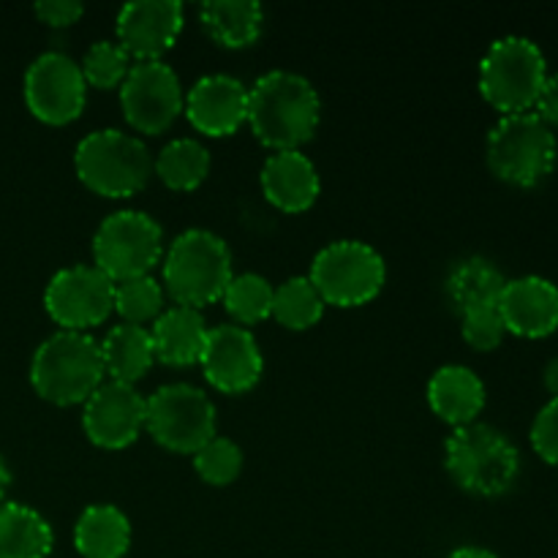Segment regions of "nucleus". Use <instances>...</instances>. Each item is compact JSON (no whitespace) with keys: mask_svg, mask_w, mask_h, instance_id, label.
I'll list each match as a JSON object with an SVG mask.
<instances>
[{"mask_svg":"<svg viewBox=\"0 0 558 558\" xmlns=\"http://www.w3.org/2000/svg\"><path fill=\"white\" fill-rule=\"evenodd\" d=\"M543 381H545V390L550 392V398H558V357H554L548 365H545Z\"/></svg>","mask_w":558,"mask_h":558,"instance_id":"e433bc0d","label":"nucleus"},{"mask_svg":"<svg viewBox=\"0 0 558 558\" xmlns=\"http://www.w3.org/2000/svg\"><path fill=\"white\" fill-rule=\"evenodd\" d=\"M445 463L458 488L485 499L507 494L521 474L518 447L501 430L485 423L452 430L445 445Z\"/></svg>","mask_w":558,"mask_h":558,"instance_id":"20e7f679","label":"nucleus"},{"mask_svg":"<svg viewBox=\"0 0 558 558\" xmlns=\"http://www.w3.org/2000/svg\"><path fill=\"white\" fill-rule=\"evenodd\" d=\"M272 298H276V287L265 276L243 272V276H232L221 300L238 325H256L272 316Z\"/></svg>","mask_w":558,"mask_h":558,"instance_id":"c85d7f7f","label":"nucleus"},{"mask_svg":"<svg viewBox=\"0 0 558 558\" xmlns=\"http://www.w3.org/2000/svg\"><path fill=\"white\" fill-rule=\"evenodd\" d=\"M163 232L142 210H118L104 218L93 238L96 267L114 283L142 278L161 262Z\"/></svg>","mask_w":558,"mask_h":558,"instance_id":"1a4fd4ad","label":"nucleus"},{"mask_svg":"<svg viewBox=\"0 0 558 558\" xmlns=\"http://www.w3.org/2000/svg\"><path fill=\"white\" fill-rule=\"evenodd\" d=\"M194 469L207 485H229L240 477L243 450L232 439L213 436L207 445H202L194 452Z\"/></svg>","mask_w":558,"mask_h":558,"instance_id":"2f4dec72","label":"nucleus"},{"mask_svg":"<svg viewBox=\"0 0 558 558\" xmlns=\"http://www.w3.org/2000/svg\"><path fill=\"white\" fill-rule=\"evenodd\" d=\"M207 327L205 316L196 308H185V305H172L163 311L150 327V341L156 360L167 365H194L199 363L205 354Z\"/></svg>","mask_w":558,"mask_h":558,"instance_id":"aec40b11","label":"nucleus"},{"mask_svg":"<svg viewBox=\"0 0 558 558\" xmlns=\"http://www.w3.org/2000/svg\"><path fill=\"white\" fill-rule=\"evenodd\" d=\"M428 403L445 423L463 428L485 409V385L466 365H445L430 376Z\"/></svg>","mask_w":558,"mask_h":558,"instance_id":"412c9836","label":"nucleus"},{"mask_svg":"<svg viewBox=\"0 0 558 558\" xmlns=\"http://www.w3.org/2000/svg\"><path fill=\"white\" fill-rule=\"evenodd\" d=\"M82 14H85V5L76 3V0H41V3H36L38 20L52 27L74 25Z\"/></svg>","mask_w":558,"mask_h":558,"instance_id":"f704fd0d","label":"nucleus"},{"mask_svg":"<svg viewBox=\"0 0 558 558\" xmlns=\"http://www.w3.org/2000/svg\"><path fill=\"white\" fill-rule=\"evenodd\" d=\"M163 298L167 292L156 278H131L114 283V314H120L125 325L145 327L147 322H156L163 314Z\"/></svg>","mask_w":558,"mask_h":558,"instance_id":"c756f323","label":"nucleus"},{"mask_svg":"<svg viewBox=\"0 0 558 558\" xmlns=\"http://www.w3.org/2000/svg\"><path fill=\"white\" fill-rule=\"evenodd\" d=\"M488 167L518 189L539 185L558 161V142L550 125L534 112L505 114L488 134Z\"/></svg>","mask_w":558,"mask_h":558,"instance_id":"0eeeda50","label":"nucleus"},{"mask_svg":"<svg viewBox=\"0 0 558 558\" xmlns=\"http://www.w3.org/2000/svg\"><path fill=\"white\" fill-rule=\"evenodd\" d=\"M74 545L82 558H125L131 548V523L112 505H93L74 526Z\"/></svg>","mask_w":558,"mask_h":558,"instance_id":"4be33fe9","label":"nucleus"},{"mask_svg":"<svg viewBox=\"0 0 558 558\" xmlns=\"http://www.w3.org/2000/svg\"><path fill=\"white\" fill-rule=\"evenodd\" d=\"M325 314V300L308 276H294L276 289L272 319L289 330H308Z\"/></svg>","mask_w":558,"mask_h":558,"instance_id":"cd10ccee","label":"nucleus"},{"mask_svg":"<svg viewBox=\"0 0 558 558\" xmlns=\"http://www.w3.org/2000/svg\"><path fill=\"white\" fill-rule=\"evenodd\" d=\"M74 167L87 189L109 199H123L145 189L153 174V156L140 136L101 129L76 145Z\"/></svg>","mask_w":558,"mask_h":558,"instance_id":"39448f33","label":"nucleus"},{"mask_svg":"<svg viewBox=\"0 0 558 558\" xmlns=\"http://www.w3.org/2000/svg\"><path fill=\"white\" fill-rule=\"evenodd\" d=\"M311 283L325 305L357 308L371 303L387 281V265L376 248L360 240H336L314 256Z\"/></svg>","mask_w":558,"mask_h":558,"instance_id":"6e6552de","label":"nucleus"},{"mask_svg":"<svg viewBox=\"0 0 558 558\" xmlns=\"http://www.w3.org/2000/svg\"><path fill=\"white\" fill-rule=\"evenodd\" d=\"M82 407V428L87 439L104 450H123L145 430L147 398H142L134 385L101 381V387Z\"/></svg>","mask_w":558,"mask_h":558,"instance_id":"4468645a","label":"nucleus"},{"mask_svg":"<svg viewBox=\"0 0 558 558\" xmlns=\"http://www.w3.org/2000/svg\"><path fill=\"white\" fill-rule=\"evenodd\" d=\"M87 82L65 52H44L25 71V104L38 120L65 125L85 109Z\"/></svg>","mask_w":558,"mask_h":558,"instance_id":"ddd939ff","label":"nucleus"},{"mask_svg":"<svg viewBox=\"0 0 558 558\" xmlns=\"http://www.w3.org/2000/svg\"><path fill=\"white\" fill-rule=\"evenodd\" d=\"M232 281V251L207 229H185L163 256V292L174 305L196 308L223 298Z\"/></svg>","mask_w":558,"mask_h":558,"instance_id":"f03ea898","label":"nucleus"},{"mask_svg":"<svg viewBox=\"0 0 558 558\" xmlns=\"http://www.w3.org/2000/svg\"><path fill=\"white\" fill-rule=\"evenodd\" d=\"M183 31L180 0H134L118 11L120 47L136 60H161Z\"/></svg>","mask_w":558,"mask_h":558,"instance_id":"dca6fc26","label":"nucleus"},{"mask_svg":"<svg viewBox=\"0 0 558 558\" xmlns=\"http://www.w3.org/2000/svg\"><path fill=\"white\" fill-rule=\"evenodd\" d=\"M319 174L314 161L300 150L272 153L262 167V191L267 202L283 213H303L319 196Z\"/></svg>","mask_w":558,"mask_h":558,"instance_id":"6ab92c4d","label":"nucleus"},{"mask_svg":"<svg viewBox=\"0 0 558 558\" xmlns=\"http://www.w3.org/2000/svg\"><path fill=\"white\" fill-rule=\"evenodd\" d=\"M505 287V272H501L494 262L485 259V256H469V259L458 262L456 270L450 272L447 294H450L458 314L463 316L469 314V311L499 305Z\"/></svg>","mask_w":558,"mask_h":558,"instance_id":"a878e982","label":"nucleus"},{"mask_svg":"<svg viewBox=\"0 0 558 558\" xmlns=\"http://www.w3.org/2000/svg\"><path fill=\"white\" fill-rule=\"evenodd\" d=\"M447 558H499V556L490 554V550H485V548H474V545H466V548L452 550V554Z\"/></svg>","mask_w":558,"mask_h":558,"instance_id":"4c0bfd02","label":"nucleus"},{"mask_svg":"<svg viewBox=\"0 0 558 558\" xmlns=\"http://www.w3.org/2000/svg\"><path fill=\"white\" fill-rule=\"evenodd\" d=\"M199 20L221 47L243 49L262 36L265 9L256 0H210L199 5Z\"/></svg>","mask_w":558,"mask_h":558,"instance_id":"b1692460","label":"nucleus"},{"mask_svg":"<svg viewBox=\"0 0 558 558\" xmlns=\"http://www.w3.org/2000/svg\"><path fill=\"white\" fill-rule=\"evenodd\" d=\"M534 109H537L534 114H537L545 125L558 129V71L556 74H548V80H545L543 90H539Z\"/></svg>","mask_w":558,"mask_h":558,"instance_id":"c9c22d12","label":"nucleus"},{"mask_svg":"<svg viewBox=\"0 0 558 558\" xmlns=\"http://www.w3.org/2000/svg\"><path fill=\"white\" fill-rule=\"evenodd\" d=\"M199 363L205 371V379L227 396L248 392L251 387H256V381L262 379V371H265L259 343L240 325L213 327Z\"/></svg>","mask_w":558,"mask_h":558,"instance_id":"2eb2a0df","label":"nucleus"},{"mask_svg":"<svg viewBox=\"0 0 558 558\" xmlns=\"http://www.w3.org/2000/svg\"><path fill=\"white\" fill-rule=\"evenodd\" d=\"M120 107L131 129L161 134L185 107L180 76L163 60H136L120 85Z\"/></svg>","mask_w":558,"mask_h":558,"instance_id":"9b49d317","label":"nucleus"},{"mask_svg":"<svg viewBox=\"0 0 558 558\" xmlns=\"http://www.w3.org/2000/svg\"><path fill=\"white\" fill-rule=\"evenodd\" d=\"M163 185L172 191H194L210 172V150L196 140H174L153 161Z\"/></svg>","mask_w":558,"mask_h":558,"instance_id":"bb28decb","label":"nucleus"},{"mask_svg":"<svg viewBox=\"0 0 558 558\" xmlns=\"http://www.w3.org/2000/svg\"><path fill=\"white\" fill-rule=\"evenodd\" d=\"M185 118L205 136H229L248 120V87L229 74H207L185 96Z\"/></svg>","mask_w":558,"mask_h":558,"instance_id":"f3484780","label":"nucleus"},{"mask_svg":"<svg viewBox=\"0 0 558 558\" xmlns=\"http://www.w3.org/2000/svg\"><path fill=\"white\" fill-rule=\"evenodd\" d=\"M145 428L167 450L194 456L216 436V407L199 387L185 381L163 385L147 398Z\"/></svg>","mask_w":558,"mask_h":558,"instance_id":"9d476101","label":"nucleus"},{"mask_svg":"<svg viewBox=\"0 0 558 558\" xmlns=\"http://www.w3.org/2000/svg\"><path fill=\"white\" fill-rule=\"evenodd\" d=\"M44 308L63 330L85 332L114 311V281L96 265L63 267L49 278Z\"/></svg>","mask_w":558,"mask_h":558,"instance_id":"f8f14e48","label":"nucleus"},{"mask_svg":"<svg viewBox=\"0 0 558 558\" xmlns=\"http://www.w3.org/2000/svg\"><path fill=\"white\" fill-rule=\"evenodd\" d=\"M545 80L548 63L543 49L526 36L499 38L480 60V93L501 118L534 109Z\"/></svg>","mask_w":558,"mask_h":558,"instance_id":"423d86ee","label":"nucleus"},{"mask_svg":"<svg viewBox=\"0 0 558 558\" xmlns=\"http://www.w3.org/2000/svg\"><path fill=\"white\" fill-rule=\"evenodd\" d=\"M9 469H5V463H3V458H0V501H3V496H5V490H9Z\"/></svg>","mask_w":558,"mask_h":558,"instance_id":"58836bf2","label":"nucleus"},{"mask_svg":"<svg viewBox=\"0 0 558 558\" xmlns=\"http://www.w3.org/2000/svg\"><path fill=\"white\" fill-rule=\"evenodd\" d=\"M131 65H134L131 63V54L125 52L118 41H96L90 44V49L85 52L80 69L87 85L109 90V87L123 85Z\"/></svg>","mask_w":558,"mask_h":558,"instance_id":"7c9ffc66","label":"nucleus"},{"mask_svg":"<svg viewBox=\"0 0 558 558\" xmlns=\"http://www.w3.org/2000/svg\"><path fill=\"white\" fill-rule=\"evenodd\" d=\"M316 87L294 71H267L248 87V123L262 145L300 150L319 125Z\"/></svg>","mask_w":558,"mask_h":558,"instance_id":"f257e3e1","label":"nucleus"},{"mask_svg":"<svg viewBox=\"0 0 558 558\" xmlns=\"http://www.w3.org/2000/svg\"><path fill=\"white\" fill-rule=\"evenodd\" d=\"M461 319H463L461 322L463 338H466L469 347L477 349V352H490V349H496L501 341H505L507 327L496 305H490V308L469 311V314H463Z\"/></svg>","mask_w":558,"mask_h":558,"instance_id":"473e14b6","label":"nucleus"},{"mask_svg":"<svg viewBox=\"0 0 558 558\" xmlns=\"http://www.w3.org/2000/svg\"><path fill=\"white\" fill-rule=\"evenodd\" d=\"M98 349H101L104 374L123 385H134L136 379H142L156 360L150 330L140 325H125V322L112 327Z\"/></svg>","mask_w":558,"mask_h":558,"instance_id":"5701e85b","label":"nucleus"},{"mask_svg":"<svg viewBox=\"0 0 558 558\" xmlns=\"http://www.w3.org/2000/svg\"><path fill=\"white\" fill-rule=\"evenodd\" d=\"M52 529L31 507L0 501V558H49Z\"/></svg>","mask_w":558,"mask_h":558,"instance_id":"393cba45","label":"nucleus"},{"mask_svg":"<svg viewBox=\"0 0 558 558\" xmlns=\"http://www.w3.org/2000/svg\"><path fill=\"white\" fill-rule=\"evenodd\" d=\"M496 308L505 319L507 332L521 338H545L558 330V287L543 276L507 281Z\"/></svg>","mask_w":558,"mask_h":558,"instance_id":"a211bd4d","label":"nucleus"},{"mask_svg":"<svg viewBox=\"0 0 558 558\" xmlns=\"http://www.w3.org/2000/svg\"><path fill=\"white\" fill-rule=\"evenodd\" d=\"M98 341L87 332L60 330L36 349L31 363L33 390L58 407L85 403L104 381Z\"/></svg>","mask_w":558,"mask_h":558,"instance_id":"7ed1b4c3","label":"nucleus"},{"mask_svg":"<svg viewBox=\"0 0 558 558\" xmlns=\"http://www.w3.org/2000/svg\"><path fill=\"white\" fill-rule=\"evenodd\" d=\"M532 447L545 463L558 466V398H550L532 423Z\"/></svg>","mask_w":558,"mask_h":558,"instance_id":"72a5a7b5","label":"nucleus"}]
</instances>
